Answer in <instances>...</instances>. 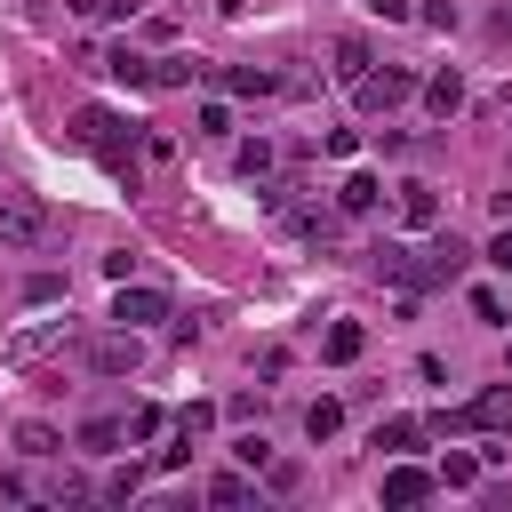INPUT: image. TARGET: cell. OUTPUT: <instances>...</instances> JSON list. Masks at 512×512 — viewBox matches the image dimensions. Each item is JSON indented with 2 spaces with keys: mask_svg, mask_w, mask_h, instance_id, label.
<instances>
[{
  "mask_svg": "<svg viewBox=\"0 0 512 512\" xmlns=\"http://www.w3.org/2000/svg\"><path fill=\"white\" fill-rule=\"evenodd\" d=\"M72 144H88L96 160H112V168L136 184V128H128L120 112H104V104H80V112H72Z\"/></svg>",
  "mask_w": 512,
  "mask_h": 512,
  "instance_id": "obj_1",
  "label": "cell"
},
{
  "mask_svg": "<svg viewBox=\"0 0 512 512\" xmlns=\"http://www.w3.org/2000/svg\"><path fill=\"white\" fill-rule=\"evenodd\" d=\"M368 264H376V280H392V288H408V296H424V288H432V256H424V248H408V240H376V248H368Z\"/></svg>",
  "mask_w": 512,
  "mask_h": 512,
  "instance_id": "obj_2",
  "label": "cell"
},
{
  "mask_svg": "<svg viewBox=\"0 0 512 512\" xmlns=\"http://www.w3.org/2000/svg\"><path fill=\"white\" fill-rule=\"evenodd\" d=\"M496 424H512V384H488L480 400H464V408L432 416V432H496Z\"/></svg>",
  "mask_w": 512,
  "mask_h": 512,
  "instance_id": "obj_3",
  "label": "cell"
},
{
  "mask_svg": "<svg viewBox=\"0 0 512 512\" xmlns=\"http://www.w3.org/2000/svg\"><path fill=\"white\" fill-rule=\"evenodd\" d=\"M56 232V216L40 208V192H0V240H16V248H40Z\"/></svg>",
  "mask_w": 512,
  "mask_h": 512,
  "instance_id": "obj_4",
  "label": "cell"
},
{
  "mask_svg": "<svg viewBox=\"0 0 512 512\" xmlns=\"http://www.w3.org/2000/svg\"><path fill=\"white\" fill-rule=\"evenodd\" d=\"M352 96H360V112H392V104H408V96H416V72H400V64H384V72H376V64H368V72L352 80Z\"/></svg>",
  "mask_w": 512,
  "mask_h": 512,
  "instance_id": "obj_5",
  "label": "cell"
},
{
  "mask_svg": "<svg viewBox=\"0 0 512 512\" xmlns=\"http://www.w3.org/2000/svg\"><path fill=\"white\" fill-rule=\"evenodd\" d=\"M136 360H144V336H136V328L88 336V368H96V376H136Z\"/></svg>",
  "mask_w": 512,
  "mask_h": 512,
  "instance_id": "obj_6",
  "label": "cell"
},
{
  "mask_svg": "<svg viewBox=\"0 0 512 512\" xmlns=\"http://www.w3.org/2000/svg\"><path fill=\"white\" fill-rule=\"evenodd\" d=\"M112 320H120V328H152V320H168V296H160V288H128V280H120Z\"/></svg>",
  "mask_w": 512,
  "mask_h": 512,
  "instance_id": "obj_7",
  "label": "cell"
},
{
  "mask_svg": "<svg viewBox=\"0 0 512 512\" xmlns=\"http://www.w3.org/2000/svg\"><path fill=\"white\" fill-rule=\"evenodd\" d=\"M440 488V472H424V464H392L384 472V504H424Z\"/></svg>",
  "mask_w": 512,
  "mask_h": 512,
  "instance_id": "obj_8",
  "label": "cell"
},
{
  "mask_svg": "<svg viewBox=\"0 0 512 512\" xmlns=\"http://www.w3.org/2000/svg\"><path fill=\"white\" fill-rule=\"evenodd\" d=\"M424 256H432V288H448V280H464V264H472V248H464L456 232H440V240H432Z\"/></svg>",
  "mask_w": 512,
  "mask_h": 512,
  "instance_id": "obj_9",
  "label": "cell"
},
{
  "mask_svg": "<svg viewBox=\"0 0 512 512\" xmlns=\"http://www.w3.org/2000/svg\"><path fill=\"white\" fill-rule=\"evenodd\" d=\"M104 72H112L120 88H152V56H136V48H112V56H104Z\"/></svg>",
  "mask_w": 512,
  "mask_h": 512,
  "instance_id": "obj_10",
  "label": "cell"
},
{
  "mask_svg": "<svg viewBox=\"0 0 512 512\" xmlns=\"http://www.w3.org/2000/svg\"><path fill=\"white\" fill-rule=\"evenodd\" d=\"M376 200H384V184H376V176H344V192H336V216H368Z\"/></svg>",
  "mask_w": 512,
  "mask_h": 512,
  "instance_id": "obj_11",
  "label": "cell"
},
{
  "mask_svg": "<svg viewBox=\"0 0 512 512\" xmlns=\"http://www.w3.org/2000/svg\"><path fill=\"white\" fill-rule=\"evenodd\" d=\"M400 224H408V232H432V224H440V200H432L424 184H408V192H400Z\"/></svg>",
  "mask_w": 512,
  "mask_h": 512,
  "instance_id": "obj_12",
  "label": "cell"
},
{
  "mask_svg": "<svg viewBox=\"0 0 512 512\" xmlns=\"http://www.w3.org/2000/svg\"><path fill=\"white\" fill-rule=\"evenodd\" d=\"M224 88H232V96H272V88H280V72H264V64H232V72H224Z\"/></svg>",
  "mask_w": 512,
  "mask_h": 512,
  "instance_id": "obj_13",
  "label": "cell"
},
{
  "mask_svg": "<svg viewBox=\"0 0 512 512\" xmlns=\"http://www.w3.org/2000/svg\"><path fill=\"white\" fill-rule=\"evenodd\" d=\"M360 344H368V336H360V320H336V328L320 336V352H328L336 368H344V360H360Z\"/></svg>",
  "mask_w": 512,
  "mask_h": 512,
  "instance_id": "obj_14",
  "label": "cell"
},
{
  "mask_svg": "<svg viewBox=\"0 0 512 512\" xmlns=\"http://www.w3.org/2000/svg\"><path fill=\"white\" fill-rule=\"evenodd\" d=\"M424 432H432L424 416H384V424H376V448H416Z\"/></svg>",
  "mask_w": 512,
  "mask_h": 512,
  "instance_id": "obj_15",
  "label": "cell"
},
{
  "mask_svg": "<svg viewBox=\"0 0 512 512\" xmlns=\"http://www.w3.org/2000/svg\"><path fill=\"white\" fill-rule=\"evenodd\" d=\"M424 104H432V112L448 120V112L464 104V80H456V72H432V80H424Z\"/></svg>",
  "mask_w": 512,
  "mask_h": 512,
  "instance_id": "obj_16",
  "label": "cell"
},
{
  "mask_svg": "<svg viewBox=\"0 0 512 512\" xmlns=\"http://www.w3.org/2000/svg\"><path fill=\"white\" fill-rule=\"evenodd\" d=\"M64 344V328H24L16 344H8V360H40V352H56Z\"/></svg>",
  "mask_w": 512,
  "mask_h": 512,
  "instance_id": "obj_17",
  "label": "cell"
},
{
  "mask_svg": "<svg viewBox=\"0 0 512 512\" xmlns=\"http://www.w3.org/2000/svg\"><path fill=\"white\" fill-rule=\"evenodd\" d=\"M336 72H344V80H360V72H368V40H360V32H344V40H336Z\"/></svg>",
  "mask_w": 512,
  "mask_h": 512,
  "instance_id": "obj_18",
  "label": "cell"
},
{
  "mask_svg": "<svg viewBox=\"0 0 512 512\" xmlns=\"http://www.w3.org/2000/svg\"><path fill=\"white\" fill-rule=\"evenodd\" d=\"M336 424H344L336 400H312V408H304V432H312V440H336Z\"/></svg>",
  "mask_w": 512,
  "mask_h": 512,
  "instance_id": "obj_19",
  "label": "cell"
},
{
  "mask_svg": "<svg viewBox=\"0 0 512 512\" xmlns=\"http://www.w3.org/2000/svg\"><path fill=\"white\" fill-rule=\"evenodd\" d=\"M80 448H88V456H112V448H120V424H112V416L80 424Z\"/></svg>",
  "mask_w": 512,
  "mask_h": 512,
  "instance_id": "obj_20",
  "label": "cell"
},
{
  "mask_svg": "<svg viewBox=\"0 0 512 512\" xmlns=\"http://www.w3.org/2000/svg\"><path fill=\"white\" fill-rule=\"evenodd\" d=\"M472 480H480V456L448 448V464H440V488H472Z\"/></svg>",
  "mask_w": 512,
  "mask_h": 512,
  "instance_id": "obj_21",
  "label": "cell"
},
{
  "mask_svg": "<svg viewBox=\"0 0 512 512\" xmlns=\"http://www.w3.org/2000/svg\"><path fill=\"white\" fill-rule=\"evenodd\" d=\"M16 448H24V456H56V448H64V440H56V432H48V424H16Z\"/></svg>",
  "mask_w": 512,
  "mask_h": 512,
  "instance_id": "obj_22",
  "label": "cell"
},
{
  "mask_svg": "<svg viewBox=\"0 0 512 512\" xmlns=\"http://www.w3.org/2000/svg\"><path fill=\"white\" fill-rule=\"evenodd\" d=\"M184 80H192L184 56H152V88H184Z\"/></svg>",
  "mask_w": 512,
  "mask_h": 512,
  "instance_id": "obj_23",
  "label": "cell"
},
{
  "mask_svg": "<svg viewBox=\"0 0 512 512\" xmlns=\"http://www.w3.org/2000/svg\"><path fill=\"white\" fill-rule=\"evenodd\" d=\"M208 504H248V480H240V472H216V480H208Z\"/></svg>",
  "mask_w": 512,
  "mask_h": 512,
  "instance_id": "obj_24",
  "label": "cell"
},
{
  "mask_svg": "<svg viewBox=\"0 0 512 512\" xmlns=\"http://www.w3.org/2000/svg\"><path fill=\"white\" fill-rule=\"evenodd\" d=\"M264 480H272V488H280V496H288V488H296V480H304V464H296V456H272V464H264Z\"/></svg>",
  "mask_w": 512,
  "mask_h": 512,
  "instance_id": "obj_25",
  "label": "cell"
},
{
  "mask_svg": "<svg viewBox=\"0 0 512 512\" xmlns=\"http://www.w3.org/2000/svg\"><path fill=\"white\" fill-rule=\"evenodd\" d=\"M264 168H272V144H240V176H248V184H256V176H264Z\"/></svg>",
  "mask_w": 512,
  "mask_h": 512,
  "instance_id": "obj_26",
  "label": "cell"
},
{
  "mask_svg": "<svg viewBox=\"0 0 512 512\" xmlns=\"http://www.w3.org/2000/svg\"><path fill=\"white\" fill-rule=\"evenodd\" d=\"M24 296H32V304H56V296H64V280H56V272H32V280H24Z\"/></svg>",
  "mask_w": 512,
  "mask_h": 512,
  "instance_id": "obj_27",
  "label": "cell"
},
{
  "mask_svg": "<svg viewBox=\"0 0 512 512\" xmlns=\"http://www.w3.org/2000/svg\"><path fill=\"white\" fill-rule=\"evenodd\" d=\"M232 456H240V464H256V472L272 464V448H264V432H248V440H232Z\"/></svg>",
  "mask_w": 512,
  "mask_h": 512,
  "instance_id": "obj_28",
  "label": "cell"
},
{
  "mask_svg": "<svg viewBox=\"0 0 512 512\" xmlns=\"http://www.w3.org/2000/svg\"><path fill=\"white\" fill-rule=\"evenodd\" d=\"M472 320H504V296L496 288H472Z\"/></svg>",
  "mask_w": 512,
  "mask_h": 512,
  "instance_id": "obj_29",
  "label": "cell"
},
{
  "mask_svg": "<svg viewBox=\"0 0 512 512\" xmlns=\"http://www.w3.org/2000/svg\"><path fill=\"white\" fill-rule=\"evenodd\" d=\"M136 0H72V16H128Z\"/></svg>",
  "mask_w": 512,
  "mask_h": 512,
  "instance_id": "obj_30",
  "label": "cell"
},
{
  "mask_svg": "<svg viewBox=\"0 0 512 512\" xmlns=\"http://www.w3.org/2000/svg\"><path fill=\"white\" fill-rule=\"evenodd\" d=\"M488 264H496V272H504V280H512V224H504V232H496V240H488Z\"/></svg>",
  "mask_w": 512,
  "mask_h": 512,
  "instance_id": "obj_31",
  "label": "cell"
},
{
  "mask_svg": "<svg viewBox=\"0 0 512 512\" xmlns=\"http://www.w3.org/2000/svg\"><path fill=\"white\" fill-rule=\"evenodd\" d=\"M368 8H376V16H392V24H400V16H416L408 0H368Z\"/></svg>",
  "mask_w": 512,
  "mask_h": 512,
  "instance_id": "obj_32",
  "label": "cell"
},
{
  "mask_svg": "<svg viewBox=\"0 0 512 512\" xmlns=\"http://www.w3.org/2000/svg\"><path fill=\"white\" fill-rule=\"evenodd\" d=\"M488 32H496V40H512V0H504V8L488 16Z\"/></svg>",
  "mask_w": 512,
  "mask_h": 512,
  "instance_id": "obj_33",
  "label": "cell"
}]
</instances>
